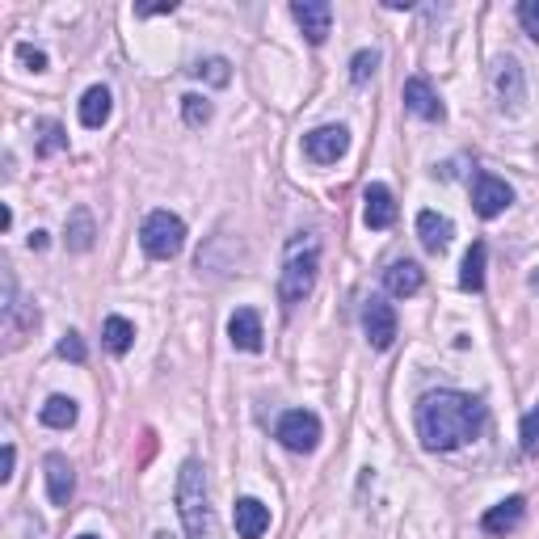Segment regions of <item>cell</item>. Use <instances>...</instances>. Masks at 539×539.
<instances>
[{"mask_svg": "<svg viewBox=\"0 0 539 539\" xmlns=\"http://www.w3.org/2000/svg\"><path fill=\"white\" fill-rule=\"evenodd\" d=\"M417 438H422L426 451H459L464 443H472L476 434L485 430V405L468 392H426L417 401Z\"/></svg>", "mask_w": 539, "mask_h": 539, "instance_id": "obj_1", "label": "cell"}, {"mask_svg": "<svg viewBox=\"0 0 539 539\" xmlns=\"http://www.w3.org/2000/svg\"><path fill=\"white\" fill-rule=\"evenodd\" d=\"M177 514H182L186 539H219L211 489H207V468L198 464V459H186L182 472H177Z\"/></svg>", "mask_w": 539, "mask_h": 539, "instance_id": "obj_2", "label": "cell"}, {"mask_svg": "<svg viewBox=\"0 0 539 539\" xmlns=\"http://www.w3.org/2000/svg\"><path fill=\"white\" fill-rule=\"evenodd\" d=\"M316 274H321V245H316V236H295L287 245L283 274H278V299H283L287 312L312 295Z\"/></svg>", "mask_w": 539, "mask_h": 539, "instance_id": "obj_3", "label": "cell"}, {"mask_svg": "<svg viewBox=\"0 0 539 539\" xmlns=\"http://www.w3.org/2000/svg\"><path fill=\"white\" fill-rule=\"evenodd\" d=\"M139 245H144L152 262H169L186 245V224L173 211H152L144 219V228H139Z\"/></svg>", "mask_w": 539, "mask_h": 539, "instance_id": "obj_4", "label": "cell"}, {"mask_svg": "<svg viewBox=\"0 0 539 539\" xmlns=\"http://www.w3.org/2000/svg\"><path fill=\"white\" fill-rule=\"evenodd\" d=\"M0 325H5V346L17 350L26 342V333L38 325V312L34 304H22L17 299V278L13 270H5V295H0Z\"/></svg>", "mask_w": 539, "mask_h": 539, "instance_id": "obj_5", "label": "cell"}, {"mask_svg": "<svg viewBox=\"0 0 539 539\" xmlns=\"http://www.w3.org/2000/svg\"><path fill=\"white\" fill-rule=\"evenodd\" d=\"M274 438H278V443H283L287 451L308 455V451H316V443H321V417H316L312 409H291V413L278 417Z\"/></svg>", "mask_w": 539, "mask_h": 539, "instance_id": "obj_6", "label": "cell"}, {"mask_svg": "<svg viewBox=\"0 0 539 539\" xmlns=\"http://www.w3.org/2000/svg\"><path fill=\"white\" fill-rule=\"evenodd\" d=\"M350 148V131L342 123H329V127H316L304 135V156L312 165H337Z\"/></svg>", "mask_w": 539, "mask_h": 539, "instance_id": "obj_7", "label": "cell"}, {"mask_svg": "<svg viewBox=\"0 0 539 539\" xmlns=\"http://www.w3.org/2000/svg\"><path fill=\"white\" fill-rule=\"evenodd\" d=\"M363 333H367V342L375 350H388L396 342V308L388 304V299L371 295L363 304Z\"/></svg>", "mask_w": 539, "mask_h": 539, "instance_id": "obj_8", "label": "cell"}, {"mask_svg": "<svg viewBox=\"0 0 539 539\" xmlns=\"http://www.w3.org/2000/svg\"><path fill=\"white\" fill-rule=\"evenodd\" d=\"M510 203H514V190L502 182V177L476 173V182H472V207H476V215H481V219H497Z\"/></svg>", "mask_w": 539, "mask_h": 539, "instance_id": "obj_9", "label": "cell"}, {"mask_svg": "<svg viewBox=\"0 0 539 539\" xmlns=\"http://www.w3.org/2000/svg\"><path fill=\"white\" fill-rule=\"evenodd\" d=\"M291 17L299 22V30H304V38L312 47H321L333 30V5H325V0H295Z\"/></svg>", "mask_w": 539, "mask_h": 539, "instance_id": "obj_10", "label": "cell"}, {"mask_svg": "<svg viewBox=\"0 0 539 539\" xmlns=\"http://www.w3.org/2000/svg\"><path fill=\"white\" fill-rule=\"evenodd\" d=\"M493 93L502 97V106H510V110L523 106L527 81H523V68H518V59H514V55H502V59L493 64Z\"/></svg>", "mask_w": 539, "mask_h": 539, "instance_id": "obj_11", "label": "cell"}, {"mask_svg": "<svg viewBox=\"0 0 539 539\" xmlns=\"http://www.w3.org/2000/svg\"><path fill=\"white\" fill-rule=\"evenodd\" d=\"M43 476H47V497H51V502H55V506H68L72 493H76V472H72V464H68V455L51 451V455L43 459Z\"/></svg>", "mask_w": 539, "mask_h": 539, "instance_id": "obj_12", "label": "cell"}, {"mask_svg": "<svg viewBox=\"0 0 539 539\" xmlns=\"http://www.w3.org/2000/svg\"><path fill=\"white\" fill-rule=\"evenodd\" d=\"M262 316H257L253 308H236L232 316H228V342L236 346V350H245V354H257L262 350Z\"/></svg>", "mask_w": 539, "mask_h": 539, "instance_id": "obj_13", "label": "cell"}, {"mask_svg": "<svg viewBox=\"0 0 539 539\" xmlns=\"http://www.w3.org/2000/svg\"><path fill=\"white\" fill-rule=\"evenodd\" d=\"M405 110L417 114V118H426V123H438V118L447 114L426 76H409V81H405Z\"/></svg>", "mask_w": 539, "mask_h": 539, "instance_id": "obj_14", "label": "cell"}, {"mask_svg": "<svg viewBox=\"0 0 539 539\" xmlns=\"http://www.w3.org/2000/svg\"><path fill=\"white\" fill-rule=\"evenodd\" d=\"M363 219H367V228H375V232H384V228L396 224V198H392L388 186L375 182V186L363 190Z\"/></svg>", "mask_w": 539, "mask_h": 539, "instance_id": "obj_15", "label": "cell"}, {"mask_svg": "<svg viewBox=\"0 0 539 539\" xmlns=\"http://www.w3.org/2000/svg\"><path fill=\"white\" fill-rule=\"evenodd\" d=\"M384 287L396 299H409V295H417V291L426 287V270L417 266V262H409V257H401V262H392L384 270Z\"/></svg>", "mask_w": 539, "mask_h": 539, "instance_id": "obj_16", "label": "cell"}, {"mask_svg": "<svg viewBox=\"0 0 539 539\" xmlns=\"http://www.w3.org/2000/svg\"><path fill=\"white\" fill-rule=\"evenodd\" d=\"M232 518H236V535L241 539H262L270 531V506H262L257 497H241Z\"/></svg>", "mask_w": 539, "mask_h": 539, "instance_id": "obj_17", "label": "cell"}, {"mask_svg": "<svg viewBox=\"0 0 539 539\" xmlns=\"http://www.w3.org/2000/svg\"><path fill=\"white\" fill-rule=\"evenodd\" d=\"M523 514H527L523 497H506V502H497L493 510H485L481 531H485V535H510L518 523H523Z\"/></svg>", "mask_w": 539, "mask_h": 539, "instance_id": "obj_18", "label": "cell"}, {"mask_svg": "<svg viewBox=\"0 0 539 539\" xmlns=\"http://www.w3.org/2000/svg\"><path fill=\"white\" fill-rule=\"evenodd\" d=\"M451 236H455V224L447 215H438V211L417 215V241L426 245V253H443L451 245Z\"/></svg>", "mask_w": 539, "mask_h": 539, "instance_id": "obj_19", "label": "cell"}, {"mask_svg": "<svg viewBox=\"0 0 539 539\" xmlns=\"http://www.w3.org/2000/svg\"><path fill=\"white\" fill-rule=\"evenodd\" d=\"M93 241H97L93 211H89V207H72L68 224H64V245H68V253H89Z\"/></svg>", "mask_w": 539, "mask_h": 539, "instance_id": "obj_20", "label": "cell"}, {"mask_svg": "<svg viewBox=\"0 0 539 539\" xmlns=\"http://www.w3.org/2000/svg\"><path fill=\"white\" fill-rule=\"evenodd\" d=\"M110 114H114V97H110V89H106V85L85 89V97H81V123H85L89 131H102V127L110 123Z\"/></svg>", "mask_w": 539, "mask_h": 539, "instance_id": "obj_21", "label": "cell"}, {"mask_svg": "<svg viewBox=\"0 0 539 539\" xmlns=\"http://www.w3.org/2000/svg\"><path fill=\"white\" fill-rule=\"evenodd\" d=\"M38 417H43V426H51V430H68V426H76V401L64 392H55V396H47V405Z\"/></svg>", "mask_w": 539, "mask_h": 539, "instance_id": "obj_22", "label": "cell"}, {"mask_svg": "<svg viewBox=\"0 0 539 539\" xmlns=\"http://www.w3.org/2000/svg\"><path fill=\"white\" fill-rule=\"evenodd\" d=\"M102 342L110 354H127L135 346V325L127 321V316H106V325H102Z\"/></svg>", "mask_w": 539, "mask_h": 539, "instance_id": "obj_23", "label": "cell"}, {"mask_svg": "<svg viewBox=\"0 0 539 539\" xmlns=\"http://www.w3.org/2000/svg\"><path fill=\"white\" fill-rule=\"evenodd\" d=\"M34 135H38V144H34L38 156H55V152H64V148H68V135H64V127H59L55 118H38V123H34Z\"/></svg>", "mask_w": 539, "mask_h": 539, "instance_id": "obj_24", "label": "cell"}, {"mask_svg": "<svg viewBox=\"0 0 539 539\" xmlns=\"http://www.w3.org/2000/svg\"><path fill=\"white\" fill-rule=\"evenodd\" d=\"M485 257H489V249H485L481 241L468 249V257H464V274H459V287H464V291H481V287H485Z\"/></svg>", "mask_w": 539, "mask_h": 539, "instance_id": "obj_25", "label": "cell"}, {"mask_svg": "<svg viewBox=\"0 0 539 539\" xmlns=\"http://www.w3.org/2000/svg\"><path fill=\"white\" fill-rule=\"evenodd\" d=\"M190 72L198 76V81H211V85H219V89H224V85L232 81V68H228V59H224V55H211V59H198V64H194Z\"/></svg>", "mask_w": 539, "mask_h": 539, "instance_id": "obj_26", "label": "cell"}, {"mask_svg": "<svg viewBox=\"0 0 539 539\" xmlns=\"http://www.w3.org/2000/svg\"><path fill=\"white\" fill-rule=\"evenodd\" d=\"M211 114H215V106L207 102V97H198V93H186V97H182V118H186L190 127L211 123Z\"/></svg>", "mask_w": 539, "mask_h": 539, "instance_id": "obj_27", "label": "cell"}, {"mask_svg": "<svg viewBox=\"0 0 539 539\" xmlns=\"http://www.w3.org/2000/svg\"><path fill=\"white\" fill-rule=\"evenodd\" d=\"M375 68H379V55H375V51H358V55L350 59V81H354V85H367L371 76H375Z\"/></svg>", "mask_w": 539, "mask_h": 539, "instance_id": "obj_28", "label": "cell"}, {"mask_svg": "<svg viewBox=\"0 0 539 539\" xmlns=\"http://www.w3.org/2000/svg\"><path fill=\"white\" fill-rule=\"evenodd\" d=\"M518 438H523V455H539V405L523 417V430H518Z\"/></svg>", "mask_w": 539, "mask_h": 539, "instance_id": "obj_29", "label": "cell"}, {"mask_svg": "<svg viewBox=\"0 0 539 539\" xmlns=\"http://www.w3.org/2000/svg\"><path fill=\"white\" fill-rule=\"evenodd\" d=\"M518 26H523L527 38L539 43V0H523V5H518Z\"/></svg>", "mask_w": 539, "mask_h": 539, "instance_id": "obj_30", "label": "cell"}, {"mask_svg": "<svg viewBox=\"0 0 539 539\" xmlns=\"http://www.w3.org/2000/svg\"><path fill=\"white\" fill-rule=\"evenodd\" d=\"M59 358H68V363H85L89 350L81 342V333H64V337H59Z\"/></svg>", "mask_w": 539, "mask_h": 539, "instance_id": "obj_31", "label": "cell"}, {"mask_svg": "<svg viewBox=\"0 0 539 539\" xmlns=\"http://www.w3.org/2000/svg\"><path fill=\"white\" fill-rule=\"evenodd\" d=\"M17 59H22L30 72H47V51H38L30 43H17Z\"/></svg>", "mask_w": 539, "mask_h": 539, "instance_id": "obj_32", "label": "cell"}, {"mask_svg": "<svg viewBox=\"0 0 539 539\" xmlns=\"http://www.w3.org/2000/svg\"><path fill=\"white\" fill-rule=\"evenodd\" d=\"M13 464H17V451H13V443H5V468H0V481H13Z\"/></svg>", "mask_w": 539, "mask_h": 539, "instance_id": "obj_33", "label": "cell"}, {"mask_svg": "<svg viewBox=\"0 0 539 539\" xmlns=\"http://www.w3.org/2000/svg\"><path fill=\"white\" fill-rule=\"evenodd\" d=\"M177 9V0H169V5H144V9H135L139 17H161V13H173Z\"/></svg>", "mask_w": 539, "mask_h": 539, "instance_id": "obj_34", "label": "cell"}, {"mask_svg": "<svg viewBox=\"0 0 539 539\" xmlns=\"http://www.w3.org/2000/svg\"><path fill=\"white\" fill-rule=\"evenodd\" d=\"M30 249H47V232H30Z\"/></svg>", "mask_w": 539, "mask_h": 539, "instance_id": "obj_35", "label": "cell"}, {"mask_svg": "<svg viewBox=\"0 0 539 539\" xmlns=\"http://www.w3.org/2000/svg\"><path fill=\"white\" fill-rule=\"evenodd\" d=\"M531 291L539 295V270H531Z\"/></svg>", "mask_w": 539, "mask_h": 539, "instance_id": "obj_36", "label": "cell"}, {"mask_svg": "<svg viewBox=\"0 0 539 539\" xmlns=\"http://www.w3.org/2000/svg\"><path fill=\"white\" fill-rule=\"evenodd\" d=\"M76 539H97V535H76Z\"/></svg>", "mask_w": 539, "mask_h": 539, "instance_id": "obj_37", "label": "cell"}]
</instances>
